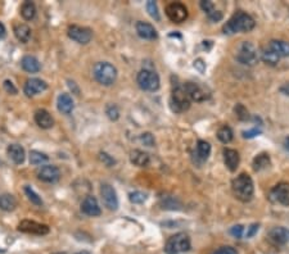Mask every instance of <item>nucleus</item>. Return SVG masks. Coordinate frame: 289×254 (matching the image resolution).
Listing matches in <instances>:
<instances>
[{
    "label": "nucleus",
    "mask_w": 289,
    "mask_h": 254,
    "mask_svg": "<svg viewBox=\"0 0 289 254\" xmlns=\"http://www.w3.org/2000/svg\"><path fill=\"white\" fill-rule=\"evenodd\" d=\"M37 178L44 182H57L61 178V172L55 166H44L37 171Z\"/></svg>",
    "instance_id": "obj_15"
},
{
    "label": "nucleus",
    "mask_w": 289,
    "mask_h": 254,
    "mask_svg": "<svg viewBox=\"0 0 289 254\" xmlns=\"http://www.w3.org/2000/svg\"><path fill=\"white\" fill-rule=\"evenodd\" d=\"M194 68H197L201 74H203L206 71V63H203V60L202 59L194 60Z\"/></svg>",
    "instance_id": "obj_49"
},
{
    "label": "nucleus",
    "mask_w": 289,
    "mask_h": 254,
    "mask_svg": "<svg viewBox=\"0 0 289 254\" xmlns=\"http://www.w3.org/2000/svg\"><path fill=\"white\" fill-rule=\"evenodd\" d=\"M201 8H202V10H203V12L207 14V16H210L212 12H215L216 10L213 3H212V1H210V0H203V1H201Z\"/></svg>",
    "instance_id": "obj_41"
},
{
    "label": "nucleus",
    "mask_w": 289,
    "mask_h": 254,
    "mask_svg": "<svg viewBox=\"0 0 289 254\" xmlns=\"http://www.w3.org/2000/svg\"><path fill=\"white\" fill-rule=\"evenodd\" d=\"M147 194L145 193H143V191H134V193H130L129 194V199H130V202L134 204H141L144 203L145 201H147Z\"/></svg>",
    "instance_id": "obj_35"
},
{
    "label": "nucleus",
    "mask_w": 289,
    "mask_h": 254,
    "mask_svg": "<svg viewBox=\"0 0 289 254\" xmlns=\"http://www.w3.org/2000/svg\"><path fill=\"white\" fill-rule=\"evenodd\" d=\"M270 166V157L269 154L261 153L259 154L257 157L253 159V170L255 171H261L265 170Z\"/></svg>",
    "instance_id": "obj_30"
},
{
    "label": "nucleus",
    "mask_w": 289,
    "mask_h": 254,
    "mask_svg": "<svg viewBox=\"0 0 289 254\" xmlns=\"http://www.w3.org/2000/svg\"><path fill=\"white\" fill-rule=\"evenodd\" d=\"M17 207V201L13 195L3 194L0 195V209L5 212H12Z\"/></svg>",
    "instance_id": "obj_26"
},
{
    "label": "nucleus",
    "mask_w": 289,
    "mask_h": 254,
    "mask_svg": "<svg viewBox=\"0 0 289 254\" xmlns=\"http://www.w3.org/2000/svg\"><path fill=\"white\" fill-rule=\"evenodd\" d=\"M207 17H209L210 21H212V22H219V21L222 20V13L220 10H215V12H212L210 16H207Z\"/></svg>",
    "instance_id": "obj_47"
},
{
    "label": "nucleus",
    "mask_w": 289,
    "mask_h": 254,
    "mask_svg": "<svg viewBox=\"0 0 289 254\" xmlns=\"http://www.w3.org/2000/svg\"><path fill=\"white\" fill-rule=\"evenodd\" d=\"M99 158H101V161L103 162L105 166H108V167H111V166H113V164L116 163V161H114L113 158H112L111 155H108L107 153H101L99 154Z\"/></svg>",
    "instance_id": "obj_45"
},
{
    "label": "nucleus",
    "mask_w": 289,
    "mask_h": 254,
    "mask_svg": "<svg viewBox=\"0 0 289 254\" xmlns=\"http://www.w3.org/2000/svg\"><path fill=\"white\" fill-rule=\"evenodd\" d=\"M21 14H22V17H24L25 20H34L35 16H36V7H35V4L31 3V1H26V3L22 4V7H21Z\"/></svg>",
    "instance_id": "obj_31"
},
{
    "label": "nucleus",
    "mask_w": 289,
    "mask_h": 254,
    "mask_svg": "<svg viewBox=\"0 0 289 254\" xmlns=\"http://www.w3.org/2000/svg\"><path fill=\"white\" fill-rule=\"evenodd\" d=\"M135 27H136V32H138L139 36L141 39H144V40H155V39L158 37L157 30L151 24H148V22L139 21Z\"/></svg>",
    "instance_id": "obj_18"
},
{
    "label": "nucleus",
    "mask_w": 289,
    "mask_h": 254,
    "mask_svg": "<svg viewBox=\"0 0 289 254\" xmlns=\"http://www.w3.org/2000/svg\"><path fill=\"white\" fill-rule=\"evenodd\" d=\"M8 155L12 161L16 164H22L25 162V158H26V153H25V149L21 145L18 144H10L7 149Z\"/></svg>",
    "instance_id": "obj_23"
},
{
    "label": "nucleus",
    "mask_w": 289,
    "mask_h": 254,
    "mask_svg": "<svg viewBox=\"0 0 289 254\" xmlns=\"http://www.w3.org/2000/svg\"><path fill=\"white\" fill-rule=\"evenodd\" d=\"M58 110L62 112L64 114H70L72 110H74V101H72V98L68 95V94H61L59 97H58Z\"/></svg>",
    "instance_id": "obj_24"
},
{
    "label": "nucleus",
    "mask_w": 289,
    "mask_h": 254,
    "mask_svg": "<svg viewBox=\"0 0 289 254\" xmlns=\"http://www.w3.org/2000/svg\"><path fill=\"white\" fill-rule=\"evenodd\" d=\"M67 34L70 39H72V40L79 44H84V45L90 43V40L93 39V31L90 28L76 26V25H72V26L68 27Z\"/></svg>",
    "instance_id": "obj_9"
},
{
    "label": "nucleus",
    "mask_w": 289,
    "mask_h": 254,
    "mask_svg": "<svg viewBox=\"0 0 289 254\" xmlns=\"http://www.w3.org/2000/svg\"><path fill=\"white\" fill-rule=\"evenodd\" d=\"M22 68H24L26 72H30V74H36L40 71V63H39V60L36 59L32 55H26V57L22 58Z\"/></svg>",
    "instance_id": "obj_25"
},
{
    "label": "nucleus",
    "mask_w": 289,
    "mask_h": 254,
    "mask_svg": "<svg viewBox=\"0 0 289 254\" xmlns=\"http://www.w3.org/2000/svg\"><path fill=\"white\" fill-rule=\"evenodd\" d=\"M105 113H107L108 118L112 121H117L120 118V109H118L117 105H114V104H109L105 108Z\"/></svg>",
    "instance_id": "obj_38"
},
{
    "label": "nucleus",
    "mask_w": 289,
    "mask_h": 254,
    "mask_svg": "<svg viewBox=\"0 0 289 254\" xmlns=\"http://www.w3.org/2000/svg\"><path fill=\"white\" fill-rule=\"evenodd\" d=\"M232 189L236 199L243 203L252 201L255 194V185L252 178L248 174H240L236 176L232 182Z\"/></svg>",
    "instance_id": "obj_2"
},
{
    "label": "nucleus",
    "mask_w": 289,
    "mask_h": 254,
    "mask_svg": "<svg viewBox=\"0 0 289 254\" xmlns=\"http://www.w3.org/2000/svg\"><path fill=\"white\" fill-rule=\"evenodd\" d=\"M261 59H263V63H266L267 66L274 67V66H276V64L279 63L280 57L278 55V54L274 53L271 49L266 48V49H263V51H261Z\"/></svg>",
    "instance_id": "obj_28"
},
{
    "label": "nucleus",
    "mask_w": 289,
    "mask_h": 254,
    "mask_svg": "<svg viewBox=\"0 0 289 254\" xmlns=\"http://www.w3.org/2000/svg\"><path fill=\"white\" fill-rule=\"evenodd\" d=\"M35 122L37 124V126L41 127V128H52L54 125V120L52 117V114L45 109H39L35 112Z\"/></svg>",
    "instance_id": "obj_20"
},
{
    "label": "nucleus",
    "mask_w": 289,
    "mask_h": 254,
    "mask_svg": "<svg viewBox=\"0 0 289 254\" xmlns=\"http://www.w3.org/2000/svg\"><path fill=\"white\" fill-rule=\"evenodd\" d=\"M48 89V85L45 81L40 80V78H28L25 84V94L27 97H34L36 94L43 93Z\"/></svg>",
    "instance_id": "obj_14"
},
{
    "label": "nucleus",
    "mask_w": 289,
    "mask_h": 254,
    "mask_svg": "<svg viewBox=\"0 0 289 254\" xmlns=\"http://www.w3.org/2000/svg\"><path fill=\"white\" fill-rule=\"evenodd\" d=\"M234 112H236V117H238L240 121L249 120L248 110H247V108H245L243 104H236V108H234Z\"/></svg>",
    "instance_id": "obj_39"
},
{
    "label": "nucleus",
    "mask_w": 289,
    "mask_h": 254,
    "mask_svg": "<svg viewBox=\"0 0 289 254\" xmlns=\"http://www.w3.org/2000/svg\"><path fill=\"white\" fill-rule=\"evenodd\" d=\"M140 140L143 141L144 145H147V147H153V145H155V137H153L152 134H149V132H145V134L141 135Z\"/></svg>",
    "instance_id": "obj_43"
},
{
    "label": "nucleus",
    "mask_w": 289,
    "mask_h": 254,
    "mask_svg": "<svg viewBox=\"0 0 289 254\" xmlns=\"http://www.w3.org/2000/svg\"><path fill=\"white\" fill-rule=\"evenodd\" d=\"M4 89L10 94H17V89L14 87V85L10 81H4Z\"/></svg>",
    "instance_id": "obj_48"
},
{
    "label": "nucleus",
    "mask_w": 289,
    "mask_h": 254,
    "mask_svg": "<svg viewBox=\"0 0 289 254\" xmlns=\"http://www.w3.org/2000/svg\"><path fill=\"white\" fill-rule=\"evenodd\" d=\"M101 195L102 201L105 203V207L109 209V211H117L118 208V197L116 190L113 189V186H111L109 184H102L101 185Z\"/></svg>",
    "instance_id": "obj_10"
},
{
    "label": "nucleus",
    "mask_w": 289,
    "mask_h": 254,
    "mask_svg": "<svg viewBox=\"0 0 289 254\" xmlns=\"http://www.w3.org/2000/svg\"><path fill=\"white\" fill-rule=\"evenodd\" d=\"M280 90H282L283 93L286 94V95H289V84L284 85V86H283L282 89H280Z\"/></svg>",
    "instance_id": "obj_50"
},
{
    "label": "nucleus",
    "mask_w": 289,
    "mask_h": 254,
    "mask_svg": "<svg viewBox=\"0 0 289 254\" xmlns=\"http://www.w3.org/2000/svg\"><path fill=\"white\" fill-rule=\"evenodd\" d=\"M284 147H286L287 151L289 152V136L286 137V140H284Z\"/></svg>",
    "instance_id": "obj_52"
},
{
    "label": "nucleus",
    "mask_w": 289,
    "mask_h": 254,
    "mask_svg": "<svg viewBox=\"0 0 289 254\" xmlns=\"http://www.w3.org/2000/svg\"><path fill=\"white\" fill-rule=\"evenodd\" d=\"M256 26V22L249 14L244 12H236L230 20L224 25V34L234 35L238 32H249L252 31Z\"/></svg>",
    "instance_id": "obj_1"
},
{
    "label": "nucleus",
    "mask_w": 289,
    "mask_h": 254,
    "mask_svg": "<svg viewBox=\"0 0 289 254\" xmlns=\"http://www.w3.org/2000/svg\"><path fill=\"white\" fill-rule=\"evenodd\" d=\"M233 137H234V132H233L232 127L226 126V125L217 131V139L224 144H229L233 140Z\"/></svg>",
    "instance_id": "obj_32"
},
{
    "label": "nucleus",
    "mask_w": 289,
    "mask_h": 254,
    "mask_svg": "<svg viewBox=\"0 0 289 254\" xmlns=\"http://www.w3.org/2000/svg\"><path fill=\"white\" fill-rule=\"evenodd\" d=\"M76 254H91L90 252H86V251H82V252H79V253H76Z\"/></svg>",
    "instance_id": "obj_53"
},
{
    "label": "nucleus",
    "mask_w": 289,
    "mask_h": 254,
    "mask_svg": "<svg viewBox=\"0 0 289 254\" xmlns=\"http://www.w3.org/2000/svg\"><path fill=\"white\" fill-rule=\"evenodd\" d=\"M170 105H171V109L174 110V112H176V113H182L184 110L189 109V107H190V101H189V98L186 97L183 85L176 84L172 86V95L171 101H170Z\"/></svg>",
    "instance_id": "obj_5"
},
{
    "label": "nucleus",
    "mask_w": 289,
    "mask_h": 254,
    "mask_svg": "<svg viewBox=\"0 0 289 254\" xmlns=\"http://www.w3.org/2000/svg\"><path fill=\"white\" fill-rule=\"evenodd\" d=\"M269 49H271L280 58L289 57V41L286 40H271L269 43Z\"/></svg>",
    "instance_id": "obj_22"
},
{
    "label": "nucleus",
    "mask_w": 289,
    "mask_h": 254,
    "mask_svg": "<svg viewBox=\"0 0 289 254\" xmlns=\"http://www.w3.org/2000/svg\"><path fill=\"white\" fill-rule=\"evenodd\" d=\"M94 77L99 84L105 86H111L116 82L117 78V70L113 64L108 62H99L94 67Z\"/></svg>",
    "instance_id": "obj_3"
},
{
    "label": "nucleus",
    "mask_w": 289,
    "mask_h": 254,
    "mask_svg": "<svg viewBox=\"0 0 289 254\" xmlns=\"http://www.w3.org/2000/svg\"><path fill=\"white\" fill-rule=\"evenodd\" d=\"M162 208H166V209H179L178 207H180V203L176 201L175 198L166 197L162 198Z\"/></svg>",
    "instance_id": "obj_37"
},
{
    "label": "nucleus",
    "mask_w": 289,
    "mask_h": 254,
    "mask_svg": "<svg viewBox=\"0 0 289 254\" xmlns=\"http://www.w3.org/2000/svg\"><path fill=\"white\" fill-rule=\"evenodd\" d=\"M224 162H225L226 168H228L230 172H236V168L239 167V163H240L239 153L236 149L225 148V149H224Z\"/></svg>",
    "instance_id": "obj_17"
},
{
    "label": "nucleus",
    "mask_w": 289,
    "mask_h": 254,
    "mask_svg": "<svg viewBox=\"0 0 289 254\" xmlns=\"http://www.w3.org/2000/svg\"><path fill=\"white\" fill-rule=\"evenodd\" d=\"M184 87V91L186 94V97L189 98L190 102H197V103H201V102H205L209 95L206 94V91L199 86L198 84H194V82H185L183 85Z\"/></svg>",
    "instance_id": "obj_13"
},
{
    "label": "nucleus",
    "mask_w": 289,
    "mask_h": 254,
    "mask_svg": "<svg viewBox=\"0 0 289 254\" xmlns=\"http://www.w3.org/2000/svg\"><path fill=\"white\" fill-rule=\"evenodd\" d=\"M259 229H260V225L259 224L249 225L248 228H247V230H245V232H244V237L249 239V237L255 236V235L257 234V231H259Z\"/></svg>",
    "instance_id": "obj_42"
},
{
    "label": "nucleus",
    "mask_w": 289,
    "mask_h": 254,
    "mask_svg": "<svg viewBox=\"0 0 289 254\" xmlns=\"http://www.w3.org/2000/svg\"><path fill=\"white\" fill-rule=\"evenodd\" d=\"M24 190H25V193H26L27 198H28V199L31 201V203L36 204V205H43V201H41V198L39 197L36 193H35L32 187L28 186V185H26Z\"/></svg>",
    "instance_id": "obj_34"
},
{
    "label": "nucleus",
    "mask_w": 289,
    "mask_h": 254,
    "mask_svg": "<svg viewBox=\"0 0 289 254\" xmlns=\"http://www.w3.org/2000/svg\"><path fill=\"white\" fill-rule=\"evenodd\" d=\"M244 232L245 228L243 225H236V226H233V228L230 229V234L234 237H236V239H242V237H244Z\"/></svg>",
    "instance_id": "obj_40"
},
{
    "label": "nucleus",
    "mask_w": 289,
    "mask_h": 254,
    "mask_svg": "<svg viewBox=\"0 0 289 254\" xmlns=\"http://www.w3.org/2000/svg\"><path fill=\"white\" fill-rule=\"evenodd\" d=\"M190 248H192L190 237L185 232H179L168 239L166 243L165 252L167 254H182L190 251Z\"/></svg>",
    "instance_id": "obj_4"
},
{
    "label": "nucleus",
    "mask_w": 289,
    "mask_h": 254,
    "mask_svg": "<svg viewBox=\"0 0 289 254\" xmlns=\"http://www.w3.org/2000/svg\"><path fill=\"white\" fill-rule=\"evenodd\" d=\"M166 16L174 24H183L188 18V9L182 3H171L166 7Z\"/></svg>",
    "instance_id": "obj_8"
},
{
    "label": "nucleus",
    "mask_w": 289,
    "mask_h": 254,
    "mask_svg": "<svg viewBox=\"0 0 289 254\" xmlns=\"http://www.w3.org/2000/svg\"><path fill=\"white\" fill-rule=\"evenodd\" d=\"M14 35L21 43H27L31 37V28L27 25H17L14 26Z\"/></svg>",
    "instance_id": "obj_29"
},
{
    "label": "nucleus",
    "mask_w": 289,
    "mask_h": 254,
    "mask_svg": "<svg viewBox=\"0 0 289 254\" xmlns=\"http://www.w3.org/2000/svg\"><path fill=\"white\" fill-rule=\"evenodd\" d=\"M236 60L239 63L249 66V67L255 66L259 62V53H257L255 45L249 41H244V43L240 44L238 53H236Z\"/></svg>",
    "instance_id": "obj_7"
},
{
    "label": "nucleus",
    "mask_w": 289,
    "mask_h": 254,
    "mask_svg": "<svg viewBox=\"0 0 289 254\" xmlns=\"http://www.w3.org/2000/svg\"><path fill=\"white\" fill-rule=\"evenodd\" d=\"M53 254H68V253H66V252H57V253H53Z\"/></svg>",
    "instance_id": "obj_54"
},
{
    "label": "nucleus",
    "mask_w": 289,
    "mask_h": 254,
    "mask_svg": "<svg viewBox=\"0 0 289 254\" xmlns=\"http://www.w3.org/2000/svg\"><path fill=\"white\" fill-rule=\"evenodd\" d=\"M269 198L274 203H279L282 205H289V184L288 182H280L275 185L270 191Z\"/></svg>",
    "instance_id": "obj_11"
},
{
    "label": "nucleus",
    "mask_w": 289,
    "mask_h": 254,
    "mask_svg": "<svg viewBox=\"0 0 289 254\" xmlns=\"http://www.w3.org/2000/svg\"><path fill=\"white\" fill-rule=\"evenodd\" d=\"M81 211L84 212L86 216H90V217H97V216H101L102 209L99 207V203H98L97 198L95 197H86L81 204Z\"/></svg>",
    "instance_id": "obj_16"
},
{
    "label": "nucleus",
    "mask_w": 289,
    "mask_h": 254,
    "mask_svg": "<svg viewBox=\"0 0 289 254\" xmlns=\"http://www.w3.org/2000/svg\"><path fill=\"white\" fill-rule=\"evenodd\" d=\"M210 154H211V145H210L209 141L198 140V143H197V157H198L199 161H207Z\"/></svg>",
    "instance_id": "obj_27"
},
{
    "label": "nucleus",
    "mask_w": 289,
    "mask_h": 254,
    "mask_svg": "<svg viewBox=\"0 0 289 254\" xmlns=\"http://www.w3.org/2000/svg\"><path fill=\"white\" fill-rule=\"evenodd\" d=\"M147 10H148L149 16H151L152 18H155L156 21L161 20V16H159V12H158V5L156 1L149 0L148 3H147Z\"/></svg>",
    "instance_id": "obj_36"
},
{
    "label": "nucleus",
    "mask_w": 289,
    "mask_h": 254,
    "mask_svg": "<svg viewBox=\"0 0 289 254\" xmlns=\"http://www.w3.org/2000/svg\"><path fill=\"white\" fill-rule=\"evenodd\" d=\"M130 161L134 166H138V167H147L151 163V157H149L148 153H145L143 151H139V149H135L130 153Z\"/></svg>",
    "instance_id": "obj_21"
},
{
    "label": "nucleus",
    "mask_w": 289,
    "mask_h": 254,
    "mask_svg": "<svg viewBox=\"0 0 289 254\" xmlns=\"http://www.w3.org/2000/svg\"><path fill=\"white\" fill-rule=\"evenodd\" d=\"M260 134H261V130L257 128V127H253L251 130L243 131V137H245V139H252V137L259 136Z\"/></svg>",
    "instance_id": "obj_44"
},
{
    "label": "nucleus",
    "mask_w": 289,
    "mask_h": 254,
    "mask_svg": "<svg viewBox=\"0 0 289 254\" xmlns=\"http://www.w3.org/2000/svg\"><path fill=\"white\" fill-rule=\"evenodd\" d=\"M136 81H138L140 89L145 91H157L159 89V84H161L158 74H156L153 70H148V68H144L139 72Z\"/></svg>",
    "instance_id": "obj_6"
},
{
    "label": "nucleus",
    "mask_w": 289,
    "mask_h": 254,
    "mask_svg": "<svg viewBox=\"0 0 289 254\" xmlns=\"http://www.w3.org/2000/svg\"><path fill=\"white\" fill-rule=\"evenodd\" d=\"M48 155H45L44 153L37 151L30 152V163L34 164V166H39V164H43L45 162H48Z\"/></svg>",
    "instance_id": "obj_33"
},
{
    "label": "nucleus",
    "mask_w": 289,
    "mask_h": 254,
    "mask_svg": "<svg viewBox=\"0 0 289 254\" xmlns=\"http://www.w3.org/2000/svg\"><path fill=\"white\" fill-rule=\"evenodd\" d=\"M18 230L31 235L49 234V228H48L47 225L39 224V222H35V221H31V220L21 221L20 225H18Z\"/></svg>",
    "instance_id": "obj_12"
},
{
    "label": "nucleus",
    "mask_w": 289,
    "mask_h": 254,
    "mask_svg": "<svg viewBox=\"0 0 289 254\" xmlns=\"http://www.w3.org/2000/svg\"><path fill=\"white\" fill-rule=\"evenodd\" d=\"M269 239L275 244H287L289 243V229L282 228V226L271 229L269 232Z\"/></svg>",
    "instance_id": "obj_19"
},
{
    "label": "nucleus",
    "mask_w": 289,
    "mask_h": 254,
    "mask_svg": "<svg viewBox=\"0 0 289 254\" xmlns=\"http://www.w3.org/2000/svg\"><path fill=\"white\" fill-rule=\"evenodd\" d=\"M5 35V27L3 24H0V37H3Z\"/></svg>",
    "instance_id": "obj_51"
},
{
    "label": "nucleus",
    "mask_w": 289,
    "mask_h": 254,
    "mask_svg": "<svg viewBox=\"0 0 289 254\" xmlns=\"http://www.w3.org/2000/svg\"><path fill=\"white\" fill-rule=\"evenodd\" d=\"M212 254H238L236 249L233 247H221L217 251H215Z\"/></svg>",
    "instance_id": "obj_46"
}]
</instances>
